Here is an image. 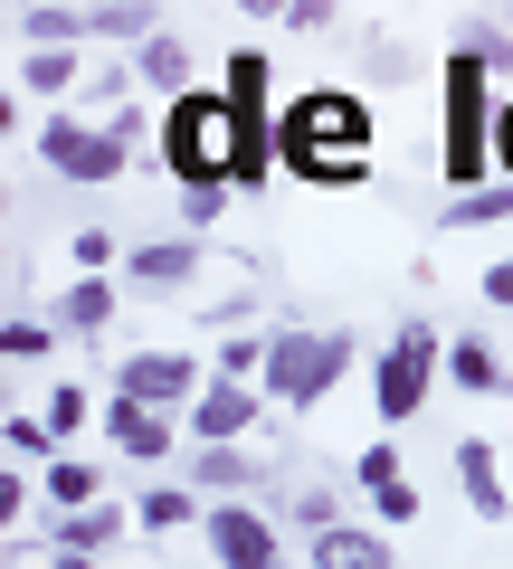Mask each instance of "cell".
Listing matches in <instances>:
<instances>
[{"instance_id":"cell-28","label":"cell","mask_w":513,"mask_h":569,"mask_svg":"<svg viewBox=\"0 0 513 569\" xmlns=\"http://www.w3.org/2000/svg\"><path fill=\"white\" fill-rule=\"evenodd\" d=\"M513 219V181H485V190H447V228H504Z\"/></svg>"},{"instance_id":"cell-10","label":"cell","mask_w":513,"mask_h":569,"mask_svg":"<svg viewBox=\"0 0 513 569\" xmlns=\"http://www.w3.org/2000/svg\"><path fill=\"white\" fill-rule=\"evenodd\" d=\"M181 475L209 493V503H286V485H276V466L257 447H190Z\"/></svg>"},{"instance_id":"cell-4","label":"cell","mask_w":513,"mask_h":569,"mask_svg":"<svg viewBox=\"0 0 513 569\" xmlns=\"http://www.w3.org/2000/svg\"><path fill=\"white\" fill-rule=\"evenodd\" d=\"M352 361H362V342H352L343 323H276L267 332V380H257V389L305 418V408H324L333 389H343Z\"/></svg>"},{"instance_id":"cell-2","label":"cell","mask_w":513,"mask_h":569,"mask_svg":"<svg viewBox=\"0 0 513 569\" xmlns=\"http://www.w3.org/2000/svg\"><path fill=\"white\" fill-rule=\"evenodd\" d=\"M276 171H295L305 190H371L381 162H371V96L352 86H305V96L276 104Z\"/></svg>"},{"instance_id":"cell-6","label":"cell","mask_w":513,"mask_h":569,"mask_svg":"<svg viewBox=\"0 0 513 569\" xmlns=\"http://www.w3.org/2000/svg\"><path fill=\"white\" fill-rule=\"evenodd\" d=\"M124 162H134V142H124L105 114H86V104H58V114L39 123V171H58V181H77V190L115 181Z\"/></svg>"},{"instance_id":"cell-27","label":"cell","mask_w":513,"mask_h":569,"mask_svg":"<svg viewBox=\"0 0 513 569\" xmlns=\"http://www.w3.org/2000/svg\"><path fill=\"white\" fill-rule=\"evenodd\" d=\"M209 370H219V380H267V332H257V323L219 332V342H209Z\"/></svg>"},{"instance_id":"cell-18","label":"cell","mask_w":513,"mask_h":569,"mask_svg":"<svg viewBox=\"0 0 513 569\" xmlns=\"http://www.w3.org/2000/svg\"><path fill=\"white\" fill-rule=\"evenodd\" d=\"M447 389H466V399H513V370H504V351H494L485 332H456L447 342Z\"/></svg>"},{"instance_id":"cell-17","label":"cell","mask_w":513,"mask_h":569,"mask_svg":"<svg viewBox=\"0 0 513 569\" xmlns=\"http://www.w3.org/2000/svg\"><path fill=\"white\" fill-rule=\"evenodd\" d=\"M10 29L20 48H96V10H67V0H20Z\"/></svg>"},{"instance_id":"cell-39","label":"cell","mask_w":513,"mask_h":569,"mask_svg":"<svg viewBox=\"0 0 513 569\" xmlns=\"http://www.w3.org/2000/svg\"><path fill=\"white\" fill-rule=\"evenodd\" d=\"M485 305H494V313H513V257H494V266H485Z\"/></svg>"},{"instance_id":"cell-35","label":"cell","mask_w":513,"mask_h":569,"mask_svg":"<svg viewBox=\"0 0 513 569\" xmlns=\"http://www.w3.org/2000/svg\"><path fill=\"white\" fill-rule=\"evenodd\" d=\"M228 200H238V190H181V228H190V238H200V228H219Z\"/></svg>"},{"instance_id":"cell-7","label":"cell","mask_w":513,"mask_h":569,"mask_svg":"<svg viewBox=\"0 0 513 569\" xmlns=\"http://www.w3.org/2000/svg\"><path fill=\"white\" fill-rule=\"evenodd\" d=\"M115 389L144 399V408H162V418H190V399L209 389V361L190 342H152V351H124L115 361Z\"/></svg>"},{"instance_id":"cell-40","label":"cell","mask_w":513,"mask_h":569,"mask_svg":"<svg viewBox=\"0 0 513 569\" xmlns=\"http://www.w3.org/2000/svg\"><path fill=\"white\" fill-rule=\"evenodd\" d=\"M39 569H105V560H77V550H48Z\"/></svg>"},{"instance_id":"cell-22","label":"cell","mask_w":513,"mask_h":569,"mask_svg":"<svg viewBox=\"0 0 513 569\" xmlns=\"http://www.w3.org/2000/svg\"><path fill=\"white\" fill-rule=\"evenodd\" d=\"M134 77H144V96H190V39H181V29H162V39H152V48H134Z\"/></svg>"},{"instance_id":"cell-3","label":"cell","mask_w":513,"mask_h":569,"mask_svg":"<svg viewBox=\"0 0 513 569\" xmlns=\"http://www.w3.org/2000/svg\"><path fill=\"white\" fill-rule=\"evenodd\" d=\"M494 104H504V86L485 77V58L447 48V77H437V162H447V190L494 181Z\"/></svg>"},{"instance_id":"cell-1","label":"cell","mask_w":513,"mask_h":569,"mask_svg":"<svg viewBox=\"0 0 513 569\" xmlns=\"http://www.w3.org/2000/svg\"><path fill=\"white\" fill-rule=\"evenodd\" d=\"M162 171L181 190H267L276 181V114H238L219 86L162 104Z\"/></svg>"},{"instance_id":"cell-36","label":"cell","mask_w":513,"mask_h":569,"mask_svg":"<svg viewBox=\"0 0 513 569\" xmlns=\"http://www.w3.org/2000/svg\"><path fill=\"white\" fill-rule=\"evenodd\" d=\"M29 485H39V466H10L0 475V522L20 531V512H29Z\"/></svg>"},{"instance_id":"cell-33","label":"cell","mask_w":513,"mask_h":569,"mask_svg":"<svg viewBox=\"0 0 513 569\" xmlns=\"http://www.w3.org/2000/svg\"><path fill=\"white\" fill-rule=\"evenodd\" d=\"M343 485H352V493H381V485H399V447H391V437H371V447L352 456V475H343Z\"/></svg>"},{"instance_id":"cell-24","label":"cell","mask_w":513,"mask_h":569,"mask_svg":"<svg viewBox=\"0 0 513 569\" xmlns=\"http://www.w3.org/2000/svg\"><path fill=\"white\" fill-rule=\"evenodd\" d=\"M276 522H286L295 541H314V531L352 522V512H343V485H286V503H276Z\"/></svg>"},{"instance_id":"cell-19","label":"cell","mask_w":513,"mask_h":569,"mask_svg":"<svg viewBox=\"0 0 513 569\" xmlns=\"http://www.w3.org/2000/svg\"><path fill=\"white\" fill-rule=\"evenodd\" d=\"M115 313H124V284H115V276H77V284L58 295V313H48V323H58V332H86V342H105V323H115Z\"/></svg>"},{"instance_id":"cell-31","label":"cell","mask_w":513,"mask_h":569,"mask_svg":"<svg viewBox=\"0 0 513 569\" xmlns=\"http://www.w3.org/2000/svg\"><path fill=\"white\" fill-rule=\"evenodd\" d=\"M67 266H77V276H115L124 238H115V228H77V238H67Z\"/></svg>"},{"instance_id":"cell-23","label":"cell","mask_w":513,"mask_h":569,"mask_svg":"<svg viewBox=\"0 0 513 569\" xmlns=\"http://www.w3.org/2000/svg\"><path fill=\"white\" fill-rule=\"evenodd\" d=\"M162 39V10H152V0H96V48H124V58H134V48H152Z\"/></svg>"},{"instance_id":"cell-38","label":"cell","mask_w":513,"mask_h":569,"mask_svg":"<svg viewBox=\"0 0 513 569\" xmlns=\"http://www.w3.org/2000/svg\"><path fill=\"white\" fill-rule=\"evenodd\" d=\"M286 29H305V39H314V29H333V0H286Z\"/></svg>"},{"instance_id":"cell-20","label":"cell","mask_w":513,"mask_h":569,"mask_svg":"<svg viewBox=\"0 0 513 569\" xmlns=\"http://www.w3.org/2000/svg\"><path fill=\"white\" fill-rule=\"evenodd\" d=\"M219 96L238 104V114H276V67H267V48H228V58H219Z\"/></svg>"},{"instance_id":"cell-14","label":"cell","mask_w":513,"mask_h":569,"mask_svg":"<svg viewBox=\"0 0 513 569\" xmlns=\"http://www.w3.org/2000/svg\"><path fill=\"white\" fill-rule=\"evenodd\" d=\"M134 522H144V541L200 531V522H209V493L190 485V475H152V485H134Z\"/></svg>"},{"instance_id":"cell-32","label":"cell","mask_w":513,"mask_h":569,"mask_svg":"<svg viewBox=\"0 0 513 569\" xmlns=\"http://www.w3.org/2000/svg\"><path fill=\"white\" fill-rule=\"evenodd\" d=\"M456 48H475V58H485V77H494V86H504V96H513V29H504V20L466 29V39H456Z\"/></svg>"},{"instance_id":"cell-8","label":"cell","mask_w":513,"mask_h":569,"mask_svg":"<svg viewBox=\"0 0 513 569\" xmlns=\"http://www.w3.org/2000/svg\"><path fill=\"white\" fill-rule=\"evenodd\" d=\"M200 541L219 550V569H295V550H286V522H276V503H209Z\"/></svg>"},{"instance_id":"cell-26","label":"cell","mask_w":513,"mask_h":569,"mask_svg":"<svg viewBox=\"0 0 513 569\" xmlns=\"http://www.w3.org/2000/svg\"><path fill=\"white\" fill-rule=\"evenodd\" d=\"M0 437H10V466H39V475L67 456V437L39 418V408H10V427H0Z\"/></svg>"},{"instance_id":"cell-5","label":"cell","mask_w":513,"mask_h":569,"mask_svg":"<svg viewBox=\"0 0 513 569\" xmlns=\"http://www.w3.org/2000/svg\"><path fill=\"white\" fill-rule=\"evenodd\" d=\"M437 380H447V332H437L428 313H410L391 342L371 351V418H381V437H399V427L428 408Z\"/></svg>"},{"instance_id":"cell-34","label":"cell","mask_w":513,"mask_h":569,"mask_svg":"<svg viewBox=\"0 0 513 569\" xmlns=\"http://www.w3.org/2000/svg\"><path fill=\"white\" fill-rule=\"evenodd\" d=\"M362 503H371V522H381V531H418V485H410V475L381 485V493H362Z\"/></svg>"},{"instance_id":"cell-16","label":"cell","mask_w":513,"mask_h":569,"mask_svg":"<svg viewBox=\"0 0 513 569\" xmlns=\"http://www.w3.org/2000/svg\"><path fill=\"white\" fill-rule=\"evenodd\" d=\"M456 493H466L475 522H513V485H504V466H494L485 437H456Z\"/></svg>"},{"instance_id":"cell-13","label":"cell","mask_w":513,"mask_h":569,"mask_svg":"<svg viewBox=\"0 0 513 569\" xmlns=\"http://www.w3.org/2000/svg\"><path fill=\"white\" fill-rule=\"evenodd\" d=\"M200 266H209V247L190 238V228L124 247V284H144V295H190V284H200Z\"/></svg>"},{"instance_id":"cell-9","label":"cell","mask_w":513,"mask_h":569,"mask_svg":"<svg viewBox=\"0 0 513 569\" xmlns=\"http://www.w3.org/2000/svg\"><path fill=\"white\" fill-rule=\"evenodd\" d=\"M267 408H276V399H267V389H257V380H219V370H209V389H200V399H190L181 437H190V447H247Z\"/></svg>"},{"instance_id":"cell-29","label":"cell","mask_w":513,"mask_h":569,"mask_svg":"<svg viewBox=\"0 0 513 569\" xmlns=\"http://www.w3.org/2000/svg\"><path fill=\"white\" fill-rule=\"evenodd\" d=\"M96 408H105L96 389H77V380H58V389H48V399H39V418L58 427V437H86V418H96Z\"/></svg>"},{"instance_id":"cell-11","label":"cell","mask_w":513,"mask_h":569,"mask_svg":"<svg viewBox=\"0 0 513 569\" xmlns=\"http://www.w3.org/2000/svg\"><path fill=\"white\" fill-rule=\"evenodd\" d=\"M105 447L124 456V466H171V456H190V437H181V418H162V408H144V399H124V389H105Z\"/></svg>"},{"instance_id":"cell-21","label":"cell","mask_w":513,"mask_h":569,"mask_svg":"<svg viewBox=\"0 0 513 569\" xmlns=\"http://www.w3.org/2000/svg\"><path fill=\"white\" fill-rule=\"evenodd\" d=\"M86 48H20V96H86Z\"/></svg>"},{"instance_id":"cell-15","label":"cell","mask_w":513,"mask_h":569,"mask_svg":"<svg viewBox=\"0 0 513 569\" xmlns=\"http://www.w3.org/2000/svg\"><path fill=\"white\" fill-rule=\"evenodd\" d=\"M305 569H399V550L381 522H333L305 541Z\"/></svg>"},{"instance_id":"cell-30","label":"cell","mask_w":513,"mask_h":569,"mask_svg":"<svg viewBox=\"0 0 513 569\" xmlns=\"http://www.w3.org/2000/svg\"><path fill=\"white\" fill-rule=\"evenodd\" d=\"M0 351H10V361H48V351H58V323H39V313H10V323H0Z\"/></svg>"},{"instance_id":"cell-12","label":"cell","mask_w":513,"mask_h":569,"mask_svg":"<svg viewBox=\"0 0 513 569\" xmlns=\"http://www.w3.org/2000/svg\"><path fill=\"white\" fill-rule=\"evenodd\" d=\"M134 493H105V503H86V512H39V550H77V560H105V550H124L134 541Z\"/></svg>"},{"instance_id":"cell-37","label":"cell","mask_w":513,"mask_h":569,"mask_svg":"<svg viewBox=\"0 0 513 569\" xmlns=\"http://www.w3.org/2000/svg\"><path fill=\"white\" fill-rule=\"evenodd\" d=\"M494 181H513V96L494 104Z\"/></svg>"},{"instance_id":"cell-25","label":"cell","mask_w":513,"mask_h":569,"mask_svg":"<svg viewBox=\"0 0 513 569\" xmlns=\"http://www.w3.org/2000/svg\"><path fill=\"white\" fill-rule=\"evenodd\" d=\"M39 503H48V512H86V503H105V466H86V456H58V466L39 475Z\"/></svg>"}]
</instances>
